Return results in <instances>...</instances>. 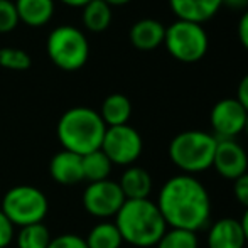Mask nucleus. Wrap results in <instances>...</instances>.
Here are the masks:
<instances>
[{
    "label": "nucleus",
    "mask_w": 248,
    "mask_h": 248,
    "mask_svg": "<svg viewBox=\"0 0 248 248\" xmlns=\"http://www.w3.org/2000/svg\"><path fill=\"white\" fill-rule=\"evenodd\" d=\"M157 208L167 228L201 232L211 219V196L196 176L177 174L162 184Z\"/></svg>",
    "instance_id": "obj_1"
},
{
    "label": "nucleus",
    "mask_w": 248,
    "mask_h": 248,
    "mask_svg": "<svg viewBox=\"0 0 248 248\" xmlns=\"http://www.w3.org/2000/svg\"><path fill=\"white\" fill-rule=\"evenodd\" d=\"M115 226L124 242L137 248L155 247L167 230L159 208L150 199H125L115 215Z\"/></svg>",
    "instance_id": "obj_2"
},
{
    "label": "nucleus",
    "mask_w": 248,
    "mask_h": 248,
    "mask_svg": "<svg viewBox=\"0 0 248 248\" xmlns=\"http://www.w3.org/2000/svg\"><path fill=\"white\" fill-rule=\"evenodd\" d=\"M107 125L100 113L88 107H75L66 110L56 125V135L62 150L86 155L101 147Z\"/></svg>",
    "instance_id": "obj_3"
},
{
    "label": "nucleus",
    "mask_w": 248,
    "mask_h": 248,
    "mask_svg": "<svg viewBox=\"0 0 248 248\" xmlns=\"http://www.w3.org/2000/svg\"><path fill=\"white\" fill-rule=\"evenodd\" d=\"M218 139L204 130H184L169 144V159L181 174L196 176L213 167Z\"/></svg>",
    "instance_id": "obj_4"
},
{
    "label": "nucleus",
    "mask_w": 248,
    "mask_h": 248,
    "mask_svg": "<svg viewBox=\"0 0 248 248\" xmlns=\"http://www.w3.org/2000/svg\"><path fill=\"white\" fill-rule=\"evenodd\" d=\"M46 49L56 68L62 71H78L88 61L90 43L78 27L58 26L47 37Z\"/></svg>",
    "instance_id": "obj_5"
},
{
    "label": "nucleus",
    "mask_w": 248,
    "mask_h": 248,
    "mask_svg": "<svg viewBox=\"0 0 248 248\" xmlns=\"http://www.w3.org/2000/svg\"><path fill=\"white\" fill-rule=\"evenodd\" d=\"M0 211L14 226H27L43 223L49 211V201L41 189L29 184L14 186L3 194Z\"/></svg>",
    "instance_id": "obj_6"
},
{
    "label": "nucleus",
    "mask_w": 248,
    "mask_h": 248,
    "mask_svg": "<svg viewBox=\"0 0 248 248\" xmlns=\"http://www.w3.org/2000/svg\"><path fill=\"white\" fill-rule=\"evenodd\" d=\"M164 46L174 59L191 64L206 56L209 37L202 24L177 19L166 27Z\"/></svg>",
    "instance_id": "obj_7"
},
{
    "label": "nucleus",
    "mask_w": 248,
    "mask_h": 248,
    "mask_svg": "<svg viewBox=\"0 0 248 248\" xmlns=\"http://www.w3.org/2000/svg\"><path fill=\"white\" fill-rule=\"evenodd\" d=\"M101 152L110 159L113 166H134V162L142 155L144 140L140 134L130 125H118V127H107Z\"/></svg>",
    "instance_id": "obj_8"
},
{
    "label": "nucleus",
    "mask_w": 248,
    "mask_h": 248,
    "mask_svg": "<svg viewBox=\"0 0 248 248\" xmlns=\"http://www.w3.org/2000/svg\"><path fill=\"white\" fill-rule=\"evenodd\" d=\"M124 202L125 196L117 181L105 179L98 183H88L83 193V208L95 218H111L120 211Z\"/></svg>",
    "instance_id": "obj_9"
},
{
    "label": "nucleus",
    "mask_w": 248,
    "mask_h": 248,
    "mask_svg": "<svg viewBox=\"0 0 248 248\" xmlns=\"http://www.w3.org/2000/svg\"><path fill=\"white\" fill-rule=\"evenodd\" d=\"M247 115V110L236 98H223L216 101L209 113L213 135L218 140L236 139L240 134H243Z\"/></svg>",
    "instance_id": "obj_10"
},
{
    "label": "nucleus",
    "mask_w": 248,
    "mask_h": 248,
    "mask_svg": "<svg viewBox=\"0 0 248 248\" xmlns=\"http://www.w3.org/2000/svg\"><path fill=\"white\" fill-rule=\"evenodd\" d=\"M213 167L223 179L235 181L248 172V154L236 139L218 140L213 157Z\"/></svg>",
    "instance_id": "obj_11"
},
{
    "label": "nucleus",
    "mask_w": 248,
    "mask_h": 248,
    "mask_svg": "<svg viewBox=\"0 0 248 248\" xmlns=\"http://www.w3.org/2000/svg\"><path fill=\"white\" fill-rule=\"evenodd\" d=\"M206 243L208 248H243L247 245V240L240 219L232 216L216 219L209 226Z\"/></svg>",
    "instance_id": "obj_12"
},
{
    "label": "nucleus",
    "mask_w": 248,
    "mask_h": 248,
    "mask_svg": "<svg viewBox=\"0 0 248 248\" xmlns=\"http://www.w3.org/2000/svg\"><path fill=\"white\" fill-rule=\"evenodd\" d=\"M49 174L51 179L62 186H75L85 181L83 177V164L81 155L78 154L61 150L54 154L49 162Z\"/></svg>",
    "instance_id": "obj_13"
},
{
    "label": "nucleus",
    "mask_w": 248,
    "mask_h": 248,
    "mask_svg": "<svg viewBox=\"0 0 248 248\" xmlns=\"http://www.w3.org/2000/svg\"><path fill=\"white\" fill-rule=\"evenodd\" d=\"M169 5L177 19L204 24L219 12L223 0H169Z\"/></svg>",
    "instance_id": "obj_14"
},
{
    "label": "nucleus",
    "mask_w": 248,
    "mask_h": 248,
    "mask_svg": "<svg viewBox=\"0 0 248 248\" xmlns=\"http://www.w3.org/2000/svg\"><path fill=\"white\" fill-rule=\"evenodd\" d=\"M166 27L157 19H140L130 27V43L139 51H154L164 44Z\"/></svg>",
    "instance_id": "obj_15"
},
{
    "label": "nucleus",
    "mask_w": 248,
    "mask_h": 248,
    "mask_svg": "<svg viewBox=\"0 0 248 248\" xmlns=\"http://www.w3.org/2000/svg\"><path fill=\"white\" fill-rule=\"evenodd\" d=\"M125 199H149L152 193V177L144 167L128 166L118 181Z\"/></svg>",
    "instance_id": "obj_16"
},
{
    "label": "nucleus",
    "mask_w": 248,
    "mask_h": 248,
    "mask_svg": "<svg viewBox=\"0 0 248 248\" xmlns=\"http://www.w3.org/2000/svg\"><path fill=\"white\" fill-rule=\"evenodd\" d=\"M19 22L29 27H43L54 16V0H16Z\"/></svg>",
    "instance_id": "obj_17"
},
{
    "label": "nucleus",
    "mask_w": 248,
    "mask_h": 248,
    "mask_svg": "<svg viewBox=\"0 0 248 248\" xmlns=\"http://www.w3.org/2000/svg\"><path fill=\"white\" fill-rule=\"evenodd\" d=\"M98 113L107 127L127 125L132 117V103L122 93H111L103 100Z\"/></svg>",
    "instance_id": "obj_18"
},
{
    "label": "nucleus",
    "mask_w": 248,
    "mask_h": 248,
    "mask_svg": "<svg viewBox=\"0 0 248 248\" xmlns=\"http://www.w3.org/2000/svg\"><path fill=\"white\" fill-rule=\"evenodd\" d=\"M111 7L103 0H92L83 7V26L92 32H103L111 24Z\"/></svg>",
    "instance_id": "obj_19"
},
{
    "label": "nucleus",
    "mask_w": 248,
    "mask_h": 248,
    "mask_svg": "<svg viewBox=\"0 0 248 248\" xmlns=\"http://www.w3.org/2000/svg\"><path fill=\"white\" fill-rule=\"evenodd\" d=\"M85 242L88 248H120L124 240L115 223L101 221L90 230Z\"/></svg>",
    "instance_id": "obj_20"
},
{
    "label": "nucleus",
    "mask_w": 248,
    "mask_h": 248,
    "mask_svg": "<svg viewBox=\"0 0 248 248\" xmlns=\"http://www.w3.org/2000/svg\"><path fill=\"white\" fill-rule=\"evenodd\" d=\"M81 164H83V177L88 183H98V181L108 179L111 174V167H113V164L101 152V149L83 155Z\"/></svg>",
    "instance_id": "obj_21"
},
{
    "label": "nucleus",
    "mask_w": 248,
    "mask_h": 248,
    "mask_svg": "<svg viewBox=\"0 0 248 248\" xmlns=\"http://www.w3.org/2000/svg\"><path fill=\"white\" fill-rule=\"evenodd\" d=\"M52 236L44 223L22 226L16 235V243L19 248H47Z\"/></svg>",
    "instance_id": "obj_22"
},
{
    "label": "nucleus",
    "mask_w": 248,
    "mask_h": 248,
    "mask_svg": "<svg viewBox=\"0 0 248 248\" xmlns=\"http://www.w3.org/2000/svg\"><path fill=\"white\" fill-rule=\"evenodd\" d=\"M157 248H198V233L179 228H167L157 242Z\"/></svg>",
    "instance_id": "obj_23"
},
{
    "label": "nucleus",
    "mask_w": 248,
    "mask_h": 248,
    "mask_svg": "<svg viewBox=\"0 0 248 248\" xmlns=\"http://www.w3.org/2000/svg\"><path fill=\"white\" fill-rule=\"evenodd\" d=\"M32 64V59L24 49L19 47H0V68L10 71H26Z\"/></svg>",
    "instance_id": "obj_24"
},
{
    "label": "nucleus",
    "mask_w": 248,
    "mask_h": 248,
    "mask_svg": "<svg viewBox=\"0 0 248 248\" xmlns=\"http://www.w3.org/2000/svg\"><path fill=\"white\" fill-rule=\"evenodd\" d=\"M17 26H19V16L14 2L0 0V34L12 32Z\"/></svg>",
    "instance_id": "obj_25"
},
{
    "label": "nucleus",
    "mask_w": 248,
    "mask_h": 248,
    "mask_svg": "<svg viewBox=\"0 0 248 248\" xmlns=\"http://www.w3.org/2000/svg\"><path fill=\"white\" fill-rule=\"evenodd\" d=\"M47 248H88L85 238L76 233H62L51 240Z\"/></svg>",
    "instance_id": "obj_26"
},
{
    "label": "nucleus",
    "mask_w": 248,
    "mask_h": 248,
    "mask_svg": "<svg viewBox=\"0 0 248 248\" xmlns=\"http://www.w3.org/2000/svg\"><path fill=\"white\" fill-rule=\"evenodd\" d=\"M16 238V226L0 211V248H7Z\"/></svg>",
    "instance_id": "obj_27"
},
{
    "label": "nucleus",
    "mask_w": 248,
    "mask_h": 248,
    "mask_svg": "<svg viewBox=\"0 0 248 248\" xmlns=\"http://www.w3.org/2000/svg\"><path fill=\"white\" fill-rule=\"evenodd\" d=\"M233 196L245 209L248 208V172L233 181Z\"/></svg>",
    "instance_id": "obj_28"
},
{
    "label": "nucleus",
    "mask_w": 248,
    "mask_h": 248,
    "mask_svg": "<svg viewBox=\"0 0 248 248\" xmlns=\"http://www.w3.org/2000/svg\"><path fill=\"white\" fill-rule=\"evenodd\" d=\"M236 32H238V39H240V43H242V46L248 51V9L242 14V17H240Z\"/></svg>",
    "instance_id": "obj_29"
},
{
    "label": "nucleus",
    "mask_w": 248,
    "mask_h": 248,
    "mask_svg": "<svg viewBox=\"0 0 248 248\" xmlns=\"http://www.w3.org/2000/svg\"><path fill=\"white\" fill-rule=\"evenodd\" d=\"M236 100L240 101V105L245 108L247 113H248V73L240 79L238 90H236Z\"/></svg>",
    "instance_id": "obj_30"
},
{
    "label": "nucleus",
    "mask_w": 248,
    "mask_h": 248,
    "mask_svg": "<svg viewBox=\"0 0 248 248\" xmlns=\"http://www.w3.org/2000/svg\"><path fill=\"white\" fill-rule=\"evenodd\" d=\"M223 7H228L230 10H245L248 9V0H223Z\"/></svg>",
    "instance_id": "obj_31"
},
{
    "label": "nucleus",
    "mask_w": 248,
    "mask_h": 248,
    "mask_svg": "<svg viewBox=\"0 0 248 248\" xmlns=\"http://www.w3.org/2000/svg\"><path fill=\"white\" fill-rule=\"evenodd\" d=\"M240 225H242L243 235H245V240H247V243H248V208L245 209V213H243L242 219H240Z\"/></svg>",
    "instance_id": "obj_32"
},
{
    "label": "nucleus",
    "mask_w": 248,
    "mask_h": 248,
    "mask_svg": "<svg viewBox=\"0 0 248 248\" xmlns=\"http://www.w3.org/2000/svg\"><path fill=\"white\" fill-rule=\"evenodd\" d=\"M59 2H62V3H66V5H69V7H85L88 2H92V0H59Z\"/></svg>",
    "instance_id": "obj_33"
},
{
    "label": "nucleus",
    "mask_w": 248,
    "mask_h": 248,
    "mask_svg": "<svg viewBox=\"0 0 248 248\" xmlns=\"http://www.w3.org/2000/svg\"><path fill=\"white\" fill-rule=\"evenodd\" d=\"M103 2H107L110 7H120V5H127V3H130L132 0H103Z\"/></svg>",
    "instance_id": "obj_34"
},
{
    "label": "nucleus",
    "mask_w": 248,
    "mask_h": 248,
    "mask_svg": "<svg viewBox=\"0 0 248 248\" xmlns=\"http://www.w3.org/2000/svg\"><path fill=\"white\" fill-rule=\"evenodd\" d=\"M243 134L248 137V115H247V120H245V127H243Z\"/></svg>",
    "instance_id": "obj_35"
}]
</instances>
